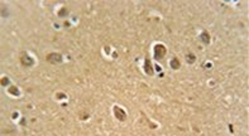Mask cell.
Segmentation results:
<instances>
[{
	"label": "cell",
	"instance_id": "obj_1",
	"mask_svg": "<svg viewBox=\"0 0 249 136\" xmlns=\"http://www.w3.org/2000/svg\"><path fill=\"white\" fill-rule=\"evenodd\" d=\"M166 54V47L162 46V44H157L154 47V56H156L157 59H161L163 58V56Z\"/></svg>",
	"mask_w": 249,
	"mask_h": 136
},
{
	"label": "cell",
	"instance_id": "obj_2",
	"mask_svg": "<svg viewBox=\"0 0 249 136\" xmlns=\"http://www.w3.org/2000/svg\"><path fill=\"white\" fill-rule=\"evenodd\" d=\"M114 114H115L116 118H118V120H120V121H124L125 118H126L125 111H124L123 108H120L119 106H115V107H114Z\"/></svg>",
	"mask_w": 249,
	"mask_h": 136
},
{
	"label": "cell",
	"instance_id": "obj_3",
	"mask_svg": "<svg viewBox=\"0 0 249 136\" xmlns=\"http://www.w3.org/2000/svg\"><path fill=\"white\" fill-rule=\"evenodd\" d=\"M22 63H23L24 66L29 67V66H32V64L34 63V59H33L32 57H29L27 53H23V54H22Z\"/></svg>",
	"mask_w": 249,
	"mask_h": 136
},
{
	"label": "cell",
	"instance_id": "obj_4",
	"mask_svg": "<svg viewBox=\"0 0 249 136\" xmlns=\"http://www.w3.org/2000/svg\"><path fill=\"white\" fill-rule=\"evenodd\" d=\"M47 61L51 62V63H59V62L62 61V57L59 56V54H57V53H55V54H49V56L47 57Z\"/></svg>",
	"mask_w": 249,
	"mask_h": 136
},
{
	"label": "cell",
	"instance_id": "obj_5",
	"mask_svg": "<svg viewBox=\"0 0 249 136\" xmlns=\"http://www.w3.org/2000/svg\"><path fill=\"white\" fill-rule=\"evenodd\" d=\"M144 71H145V73H147V74L153 76V68H152V64H151L149 59H145V62H144Z\"/></svg>",
	"mask_w": 249,
	"mask_h": 136
},
{
	"label": "cell",
	"instance_id": "obj_6",
	"mask_svg": "<svg viewBox=\"0 0 249 136\" xmlns=\"http://www.w3.org/2000/svg\"><path fill=\"white\" fill-rule=\"evenodd\" d=\"M201 38H202V42H204V43H206V44H208V43H209V42H210V38H209V34H208V33H205V32L202 33V37H201Z\"/></svg>",
	"mask_w": 249,
	"mask_h": 136
},
{
	"label": "cell",
	"instance_id": "obj_7",
	"mask_svg": "<svg viewBox=\"0 0 249 136\" xmlns=\"http://www.w3.org/2000/svg\"><path fill=\"white\" fill-rule=\"evenodd\" d=\"M171 64H172V68H173V70H177V68L180 67V62L177 61V59H172Z\"/></svg>",
	"mask_w": 249,
	"mask_h": 136
},
{
	"label": "cell",
	"instance_id": "obj_8",
	"mask_svg": "<svg viewBox=\"0 0 249 136\" xmlns=\"http://www.w3.org/2000/svg\"><path fill=\"white\" fill-rule=\"evenodd\" d=\"M187 57H188V62H190V63H192V62L195 61V57H194V54H188Z\"/></svg>",
	"mask_w": 249,
	"mask_h": 136
}]
</instances>
